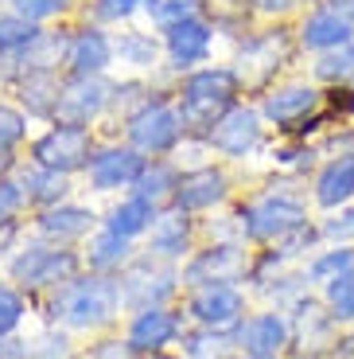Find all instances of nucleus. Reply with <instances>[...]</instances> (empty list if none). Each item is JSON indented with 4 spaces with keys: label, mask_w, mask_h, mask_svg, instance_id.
<instances>
[{
    "label": "nucleus",
    "mask_w": 354,
    "mask_h": 359,
    "mask_svg": "<svg viewBox=\"0 0 354 359\" xmlns=\"http://www.w3.org/2000/svg\"><path fill=\"white\" fill-rule=\"evenodd\" d=\"M176 188H179V172L171 168L168 161H152L148 168L141 172V180L133 184V191L141 199H148V203H168V199H176Z\"/></svg>",
    "instance_id": "obj_29"
},
{
    "label": "nucleus",
    "mask_w": 354,
    "mask_h": 359,
    "mask_svg": "<svg viewBox=\"0 0 354 359\" xmlns=\"http://www.w3.org/2000/svg\"><path fill=\"white\" fill-rule=\"evenodd\" d=\"M12 4V12L16 16H24V20H51V16H59L62 8H66V0H8Z\"/></svg>",
    "instance_id": "obj_42"
},
{
    "label": "nucleus",
    "mask_w": 354,
    "mask_h": 359,
    "mask_svg": "<svg viewBox=\"0 0 354 359\" xmlns=\"http://www.w3.org/2000/svg\"><path fill=\"white\" fill-rule=\"evenodd\" d=\"M316 82L323 86H354V43H343L335 51H323L311 67Z\"/></svg>",
    "instance_id": "obj_31"
},
{
    "label": "nucleus",
    "mask_w": 354,
    "mask_h": 359,
    "mask_svg": "<svg viewBox=\"0 0 354 359\" xmlns=\"http://www.w3.org/2000/svg\"><path fill=\"white\" fill-rule=\"evenodd\" d=\"M125 137L133 149H141L144 156H164L183 141V121L179 109L164 98H144L133 114L125 117Z\"/></svg>",
    "instance_id": "obj_4"
},
{
    "label": "nucleus",
    "mask_w": 354,
    "mask_h": 359,
    "mask_svg": "<svg viewBox=\"0 0 354 359\" xmlns=\"http://www.w3.org/2000/svg\"><path fill=\"white\" fill-rule=\"evenodd\" d=\"M327 114L331 117H354V86H331Z\"/></svg>",
    "instance_id": "obj_44"
},
{
    "label": "nucleus",
    "mask_w": 354,
    "mask_h": 359,
    "mask_svg": "<svg viewBox=\"0 0 354 359\" xmlns=\"http://www.w3.org/2000/svg\"><path fill=\"white\" fill-rule=\"evenodd\" d=\"M86 359H136V348L129 340H101L90 348Z\"/></svg>",
    "instance_id": "obj_43"
},
{
    "label": "nucleus",
    "mask_w": 354,
    "mask_h": 359,
    "mask_svg": "<svg viewBox=\"0 0 354 359\" xmlns=\"http://www.w3.org/2000/svg\"><path fill=\"white\" fill-rule=\"evenodd\" d=\"M304 0H253V8L261 16H288L292 8H300Z\"/></svg>",
    "instance_id": "obj_47"
},
{
    "label": "nucleus",
    "mask_w": 354,
    "mask_h": 359,
    "mask_svg": "<svg viewBox=\"0 0 354 359\" xmlns=\"http://www.w3.org/2000/svg\"><path fill=\"white\" fill-rule=\"evenodd\" d=\"M136 8H144V0H90V16L94 24H121Z\"/></svg>",
    "instance_id": "obj_41"
},
{
    "label": "nucleus",
    "mask_w": 354,
    "mask_h": 359,
    "mask_svg": "<svg viewBox=\"0 0 354 359\" xmlns=\"http://www.w3.org/2000/svg\"><path fill=\"white\" fill-rule=\"evenodd\" d=\"M230 196V176L214 164H203V168H191L179 176V188L171 207H183V211H211L222 199Z\"/></svg>",
    "instance_id": "obj_20"
},
{
    "label": "nucleus",
    "mask_w": 354,
    "mask_h": 359,
    "mask_svg": "<svg viewBox=\"0 0 354 359\" xmlns=\"http://www.w3.org/2000/svg\"><path fill=\"white\" fill-rule=\"evenodd\" d=\"M191 243V211L183 207H168L160 211L148 226V254H160V258H179Z\"/></svg>",
    "instance_id": "obj_24"
},
{
    "label": "nucleus",
    "mask_w": 354,
    "mask_h": 359,
    "mask_svg": "<svg viewBox=\"0 0 354 359\" xmlns=\"http://www.w3.org/2000/svg\"><path fill=\"white\" fill-rule=\"evenodd\" d=\"M20 184L27 191V203H39V207H55L66 199L71 184H66V172H55V168H43V164H27L20 168Z\"/></svg>",
    "instance_id": "obj_26"
},
{
    "label": "nucleus",
    "mask_w": 354,
    "mask_h": 359,
    "mask_svg": "<svg viewBox=\"0 0 354 359\" xmlns=\"http://www.w3.org/2000/svg\"><path fill=\"white\" fill-rule=\"evenodd\" d=\"M144 168H148V156L133 144H98L86 164V176L94 191H117L133 188Z\"/></svg>",
    "instance_id": "obj_12"
},
{
    "label": "nucleus",
    "mask_w": 354,
    "mask_h": 359,
    "mask_svg": "<svg viewBox=\"0 0 354 359\" xmlns=\"http://www.w3.org/2000/svg\"><path fill=\"white\" fill-rule=\"evenodd\" d=\"M8 273L27 289H59L78 278V254L59 250L55 243H31L8 262Z\"/></svg>",
    "instance_id": "obj_6"
},
{
    "label": "nucleus",
    "mask_w": 354,
    "mask_h": 359,
    "mask_svg": "<svg viewBox=\"0 0 354 359\" xmlns=\"http://www.w3.org/2000/svg\"><path fill=\"white\" fill-rule=\"evenodd\" d=\"M12 359H20V355H12Z\"/></svg>",
    "instance_id": "obj_51"
},
{
    "label": "nucleus",
    "mask_w": 354,
    "mask_h": 359,
    "mask_svg": "<svg viewBox=\"0 0 354 359\" xmlns=\"http://www.w3.org/2000/svg\"><path fill=\"white\" fill-rule=\"evenodd\" d=\"M121 309V289L109 273H90V278H74L66 285H59L51 301V313L66 320V328H106L113 320V313Z\"/></svg>",
    "instance_id": "obj_2"
},
{
    "label": "nucleus",
    "mask_w": 354,
    "mask_h": 359,
    "mask_svg": "<svg viewBox=\"0 0 354 359\" xmlns=\"http://www.w3.org/2000/svg\"><path fill=\"white\" fill-rule=\"evenodd\" d=\"M311 199L323 211H339L354 199V153H335L311 180Z\"/></svg>",
    "instance_id": "obj_21"
},
{
    "label": "nucleus",
    "mask_w": 354,
    "mask_h": 359,
    "mask_svg": "<svg viewBox=\"0 0 354 359\" xmlns=\"http://www.w3.org/2000/svg\"><path fill=\"white\" fill-rule=\"evenodd\" d=\"M24 203H27V191H24V184H20V176L0 180V226L16 223V215H20Z\"/></svg>",
    "instance_id": "obj_40"
},
{
    "label": "nucleus",
    "mask_w": 354,
    "mask_h": 359,
    "mask_svg": "<svg viewBox=\"0 0 354 359\" xmlns=\"http://www.w3.org/2000/svg\"><path fill=\"white\" fill-rule=\"evenodd\" d=\"M12 168H16L12 153H0V180H4V176H12Z\"/></svg>",
    "instance_id": "obj_49"
},
{
    "label": "nucleus",
    "mask_w": 354,
    "mask_h": 359,
    "mask_svg": "<svg viewBox=\"0 0 354 359\" xmlns=\"http://www.w3.org/2000/svg\"><path fill=\"white\" fill-rule=\"evenodd\" d=\"M249 273V258L241 254V246L234 243H214L206 250H199L195 258L183 266V285L199 289V285H214V281H241Z\"/></svg>",
    "instance_id": "obj_16"
},
{
    "label": "nucleus",
    "mask_w": 354,
    "mask_h": 359,
    "mask_svg": "<svg viewBox=\"0 0 354 359\" xmlns=\"http://www.w3.org/2000/svg\"><path fill=\"white\" fill-rule=\"evenodd\" d=\"M66 4H71V0H66Z\"/></svg>",
    "instance_id": "obj_52"
},
{
    "label": "nucleus",
    "mask_w": 354,
    "mask_h": 359,
    "mask_svg": "<svg viewBox=\"0 0 354 359\" xmlns=\"http://www.w3.org/2000/svg\"><path fill=\"white\" fill-rule=\"evenodd\" d=\"M24 313H27V309H24V297H20L12 285H4V281H0V340L16 332L20 320H24Z\"/></svg>",
    "instance_id": "obj_38"
},
{
    "label": "nucleus",
    "mask_w": 354,
    "mask_h": 359,
    "mask_svg": "<svg viewBox=\"0 0 354 359\" xmlns=\"http://www.w3.org/2000/svg\"><path fill=\"white\" fill-rule=\"evenodd\" d=\"M94 211L82 203H55V207H43V215L36 219L39 234H43L47 243L62 246V243H74V238H82V234H90V226H94Z\"/></svg>",
    "instance_id": "obj_23"
},
{
    "label": "nucleus",
    "mask_w": 354,
    "mask_h": 359,
    "mask_svg": "<svg viewBox=\"0 0 354 359\" xmlns=\"http://www.w3.org/2000/svg\"><path fill=\"white\" fill-rule=\"evenodd\" d=\"M288 344H292V320L281 309L257 313L234 328V348L253 359H276L281 351H288Z\"/></svg>",
    "instance_id": "obj_15"
},
{
    "label": "nucleus",
    "mask_w": 354,
    "mask_h": 359,
    "mask_svg": "<svg viewBox=\"0 0 354 359\" xmlns=\"http://www.w3.org/2000/svg\"><path fill=\"white\" fill-rule=\"evenodd\" d=\"M241 223V238H253V243H281L292 231L308 226V207L300 196L292 191H265V196L249 199L238 211Z\"/></svg>",
    "instance_id": "obj_3"
},
{
    "label": "nucleus",
    "mask_w": 354,
    "mask_h": 359,
    "mask_svg": "<svg viewBox=\"0 0 354 359\" xmlns=\"http://www.w3.org/2000/svg\"><path fill=\"white\" fill-rule=\"evenodd\" d=\"M346 269H354V246H331V250L316 254V258L308 262V273H304V278L323 285V281L339 278Z\"/></svg>",
    "instance_id": "obj_35"
},
{
    "label": "nucleus",
    "mask_w": 354,
    "mask_h": 359,
    "mask_svg": "<svg viewBox=\"0 0 354 359\" xmlns=\"http://www.w3.org/2000/svg\"><path fill=\"white\" fill-rule=\"evenodd\" d=\"M211 47H214V24L203 16L183 20L171 32H164V51H168V63L176 71H195L199 63L211 59Z\"/></svg>",
    "instance_id": "obj_17"
},
{
    "label": "nucleus",
    "mask_w": 354,
    "mask_h": 359,
    "mask_svg": "<svg viewBox=\"0 0 354 359\" xmlns=\"http://www.w3.org/2000/svg\"><path fill=\"white\" fill-rule=\"evenodd\" d=\"M176 281L179 273L171 269L168 258L160 254H144V258L129 262L117 278V289H121V305L125 309H152V305H164L171 293H176Z\"/></svg>",
    "instance_id": "obj_5"
},
{
    "label": "nucleus",
    "mask_w": 354,
    "mask_h": 359,
    "mask_svg": "<svg viewBox=\"0 0 354 359\" xmlns=\"http://www.w3.org/2000/svg\"><path fill=\"white\" fill-rule=\"evenodd\" d=\"M144 8H148L152 24H156L160 32H171V27L183 24V20L203 16V0H144Z\"/></svg>",
    "instance_id": "obj_34"
},
{
    "label": "nucleus",
    "mask_w": 354,
    "mask_h": 359,
    "mask_svg": "<svg viewBox=\"0 0 354 359\" xmlns=\"http://www.w3.org/2000/svg\"><path fill=\"white\" fill-rule=\"evenodd\" d=\"M292 316V344L288 351H296V359H323L331 351H339V320L327 313V305L319 309L311 297L296 301Z\"/></svg>",
    "instance_id": "obj_8"
},
{
    "label": "nucleus",
    "mask_w": 354,
    "mask_h": 359,
    "mask_svg": "<svg viewBox=\"0 0 354 359\" xmlns=\"http://www.w3.org/2000/svg\"><path fill=\"white\" fill-rule=\"evenodd\" d=\"M176 336H179V316L168 313L164 305H152V309H141V313L133 316L125 340L133 344L136 351H152V355H156V351H164Z\"/></svg>",
    "instance_id": "obj_22"
},
{
    "label": "nucleus",
    "mask_w": 354,
    "mask_h": 359,
    "mask_svg": "<svg viewBox=\"0 0 354 359\" xmlns=\"http://www.w3.org/2000/svg\"><path fill=\"white\" fill-rule=\"evenodd\" d=\"M113 55L129 67H152L160 55V43L148 36V32H121L113 39Z\"/></svg>",
    "instance_id": "obj_33"
},
{
    "label": "nucleus",
    "mask_w": 354,
    "mask_h": 359,
    "mask_svg": "<svg viewBox=\"0 0 354 359\" xmlns=\"http://www.w3.org/2000/svg\"><path fill=\"white\" fill-rule=\"evenodd\" d=\"M152 359H168V355H160V351H156V355H152Z\"/></svg>",
    "instance_id": "obj_50"
},
{
    "label": "nucleus",
    "mask_w": 354,
    "mask_h": 359,
    "mask_svg": "<svg viewBox=\"0 0 354 359\" xmlns=\"http://www.w3.org/2000/svg\"><path fill=\"white\" fill-rule=\"evenodd\" d=\"M323 305L339 324H354V269L323 281Z\"/></svg>",
    "instance_id": "obj_32"
},
{
    "label": "nucleus",
    "mask_w": 354,
    "mask_h": 359,
    "mask_svg": "<svg viewBox=\"0 0 354 359\" xmlns=\"http://www.w3.org/2000/svg\"><path fill=\"white\" fill-rule=\"evenodd\" d=\"M39 36H43V27H39L36 20H24V16H16V12L0 16V59H16V55H24Z\"/></svg>",
    "instance_id": "obj_30"
},
{
    "label": "nucleus",
    "mask_w": 354,
    "mask_h": 359,
    "mask_svg": "<svg viewBox=\"0 0 354 359\" xmlns=\"http://www.w3.org/2000/svg\"><path fill=\"white\" fill-rule=\"evenodd\" d=\"M113 102V86H109L101 74H71L62 82V94H59V106H55V126H90L94 117H101Z\"/></svg>",
    "instance_id": "obj_10"
},
{
    "label": "nucleus",
    "mask_w": 354,
    "mask_h": 359,
    "mask_svg": "<svg viewBox=\"0 0 354 359\" xmlns=\"http://www.w3.org/2000/svg\"><path fill=\"white\" fill-rule=\"evenodd\" d=\"M113 59H117L113 39H109L101 27H78V32L66 36V55H62L66 74H82V79H90V74H101Z\"/></svg>",
    "instance_id": "obj_19"
},
{
    "label": "nucleus",
    "mask_w": 354,
    "mask_h": 359,
    "mask_svg": "<svg viewBox=\"0 0 354 359\" xmlns=\"http://www.w3.org/2000/svg\"><path fill=\"white\" fill-rule=\"evenodd\" d=\"M319 238L335 246H351L354 243V207H339L319 223Z\"/></svg>",
    "instance_id": "obj_37"
},
{
    "label": "nucleus",
    "mask_w": 354,
    "mask_h": 359,
    "mask_svg": "<svg viewBox=\"0 0 354 359\" xmlns=\"http://www.w3.org/2000/svg\"><path fill=\"white\" fill-rule=\"evenodd\" d=\"M191 320L203 328H218V332H234L246 320V297L230 281H214V285H199L187 301Z\"/></svg>",
    "instance_id": "obj_13"
},
{
    "label": "nucleus",
    "mask_w": 354,
    "mask_h": 359,
    "mask_svg": "<svg viewBox=\"0 0 354 359\" xmlns=\"http://www.w3.org/2000/svg\"><path fill=\"white\" fill-rule=\"evenodd\" d=\"M230 348H234V336L218 332V328H203V332L187 336V344H183L187 359H226Z\"/></svg>",
    "instance_id": "obj_36"
},
{
    "label": "nucleus",
    "mask_w": 354,
    "mask_h": 359,
    "mask_svg": "<svg viewBox=\"0 0 354 359\" xmlns=\"http://www.w3.org/2000/svg\"><path fill=\"white\" fill-rule=\"evenodd\" d=\"M238 94H241V79L234 67H203V71H191L176 90V109H179V121H183V133L206 137L211 126L226 109L238 106Z\"/></svg>",
    "instance_id": "obj_1"
},
{
    "label": "nucleus",
    "mask_w": 354,
    "mask_h": 359,
    "mask_svg": "<svg viewBox=\"0 0 354 359\" xmlns=\"http://www.w3.org/2000/svg\"><path fill=\"white\" fill-rule=\"evenodd\" d=\"M265 117H261V109H253V106H234V109H226V114L218 117L211 126V133L203 137L206 144H211L214 153H222V156H234V161H241V156H249L261 144V133H265V126H261Z\"/></svg>",
    "instance_id": "obj_14"
},
{
    "label": "nucleus",
    "mask_w": 354,
    "mask_h": 359,
    "mask_svg": "<svg viewBox=\"0 0 354 359\" xmlns=\"http://www.w3.org/2000/svg\"><path fill=\"white\" fill-rule=\"evenodd\" d=\"M94 149H98V144L90 137V126H51L43 137L31 141V161L71 176V172L86 168Z\"/></svg>",
    "instance_id": "obj_7"
},
{
    "label": "nucleus",
    "mask_w": 354,
    "mask_h": 359,
    "mask_svg": "<svg viewBox=\"0 0 354 359\" xmlns=\"http://www.w3.org/2000/svg\"><path fill=\"white\" fill-rule=\"evenodd\" d=\"M296 43H300L304 51H316V55L335 51V47H343V43H354V24L339 8L319 4V8H311L308 16H304V24L296 27Z\"/></svg>",
    "instance_id": "obj_18"
},
{
    "label": "nucleus",
    "mask_w": 354,
    "mask_h": 359,
    "mask_svg": "<svg viewBox=\"0 0 354 359\" xmlns=\"http://www.w3.org/2000/svg\"><path fill=\"white\" fill-rule=\"evenodd\" d=\"M156 215H160V207L148 203V199H141L133 191L129 199H121V203L109 211L106 226H109V231H117V234H125V238H136V234H148V226H152V219H156Z\"/></svg>",
    "instance_id": "obj_28"
},
{
    "label": "nucleus",
    "mask_w": 354,
    "mask_h": 359,
    "mask_svg": "<svg viewBox=\"0 0 354 359\" xmlns=\"http://www.w3.org/2000/svg\"><path fill=\"white\" fill-rule=\"evenodd\" d=\"M133 238H125V234L109 231V226H101L94 238H90L86 246V262L94 273H113V269H125L129 266V254H133Z\"/></svg>",
    "instance_id": "obj_27"
},
{
    "label": "nucleus",
    "mask_w": 354,
    "mask_h": 359,
    "mask_svg": "<svg viewBox=\"0 0 354 359\" xmlns=\"http://www.w3.org/2000/svg\"><path fill=\"white\" fill-rule=\"evenodd\" d=\"M288 55H292V39L284 27H269L261 36H249L238 51V79L241 86H265L284 63H288Z\"/></svg>",
    "instance_id": "obj_9"
},
{
    "label": "nucleus",
    "mask_w": 354,
    "mask_h": 359,
    "mask_svg": "<svg viewBox=\"0 0 354 359\" xmlns=\"http://www.w3.org/2000/svg\"><path fill=\"white\" fill-rule=\"evenodd\" d=\"M27 133V117L16 106H0V153H12Z\"/></svg>",
    "instance_id": "obj_39"
},
{
    "label": "nucleus",
    "mask_w": 354,
    "mask_h": 359,
    "mask_svg": "<svg viewBox=\"0 0 354 359\" xmlns=\"http://www.w3.org/2000/svg\"><path fill=\"white\" fill-rule=\"evenodd\" d=\"M16 94H20V106L31 117H55L62 79H59V71H27L16 79Z\"/></svg>",
    "instance_id": "obj_25"
},
{
    "label": "nucleus",
    "mask_w": 354,
    "mask_h": 359,
    "mask_svg": "<svg viewBox=\"0 0 354 359\" xmlns=\"http://www.w3.org/2000/svg\"><path fill=\"white\" fill-rule=\"evenodd\" d=\"M273 161H276V164H288V168H292V164H304V168H311L316 153H311L308 144H296V149H276Z\"/></svg>",
    "instance_id": "obj_46"
},
{
    "label": "nucleus",
    "mask_w": 354,
    "mask_h": 359,
    "mask_svg": "<svg viewBox=\"0 0 354 359\" xmlns=\"http://www.w3.org/2000/svg\"><path fill=\"white\" fill-rule=\"evenodd\" d=\"M323 90L316 82H284V86H273L261 98V117H265L269 126L284 129V133H292L300 121H308L311 114L323 109Z\"/></svg>",
    "instance_id": "obj_11"
},
{
    "label": "nucleus",
    "mask_w": 354,
    "mask_h": 359,
    "mask_svg": "<svg viewBox=\"0 0 354 359\" xmlns=\"http://www.w3.org/2000/svg\"><path fill=\"white\" fill-rule=\"evenodd\" d=\"M27 359H71L66 336H47V340H39V348L27 351Z\"/></svg>",
    "instance_id": "obj_45"
},
{
    "label": "nucleus",
    "mask_w": 354,
    "mask_h": 359,
    "mask_svg": "<svg viewBox=\"0 0 354 359\" xmlns=\"http://www.w3.org/2000/svg\"><path fill=\"white\" fill-rule=\"evenodd\" d=\"M327 4H331V8H339V12H343V16L354 24V0H327Z\"/></svg>",
    "instance_id": "obj_48"
}]
</instances>
